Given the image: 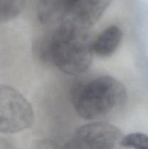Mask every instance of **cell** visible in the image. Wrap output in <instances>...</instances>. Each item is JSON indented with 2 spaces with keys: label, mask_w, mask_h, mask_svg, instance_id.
Masks as SVG:
<instances>
[{
  "label": "cell",
  "mask_w": 148,
  "mask_h": 149,
  "mask_svg": "<svg viewBox=\"0 0 148 149\" xmlns=\"http://www.w3.org/2000/svg\"><path fill=\"white\" fill-rule=\"evenodd\" d=\"M26 0H0V23L17 17L24 9Z\"/></svg>",
  "instance_id": "cell-6"
},
{
  "label": "cell",
  "mask_w": 148,
  "mask_h": 149,
  "mask_svg": "<svg viewBox=\"0 0 148 149\" xmlns=\"http://www.w3.org/2000/svg\"><path fill=\"white\" fill-rule=\"evenodd\" d=\"M126 91L110 76H102L85 83L74 84L71 97L78 116L87 120L107 116L124 106Z\"/></svg>",
  "instance_id": "cell-2"
},
{
  "label": "cell",
  "mask_w": 148,
  "mask_h": 149,
  "mask_svg": "<svg viewBox=\"0 0 148 149\" xmlns=\"http://www.w3.org/2000/svg\"><path fill=\"white\" fill-rule=\"evenodd\" d=\"M123 135L115 125L95 122L82 125L75 132L67 148L110 149L120 145Z\"/></svg>",
  "instance_id": "cell-4"
},
{
  "label": "cell",
  "mask_w": 148,
  "mask_h": 149,
  "mask_svg": "<svg viewBox=\"0 0 148 149\" xmlns=\"http://www.w3.org/2000/svg\"><path fill=\"white\" fill-rule=\"evenodd\" d=\"M120 146L125 148L148 149V135L140 132H134L123 136Z\"/></svg>",
  "instance_id": "cell-7"
},
{
  "label": "cell",
  "mask_w": 148,
  "mask_h": 149,
  "mask_svg": "<svg viewBox=\"0 0 148 149\" xmlns=\"http://www.w3.org/2000/svg\"><path fill=\"white\" fill-rule=\"evenodd\" d=\"M52 26L49 31L33 44L35 55L68 75L84 74L91 65L94 54L88 30L68 20Z\"/></svg>",
  "instance_id": "cell-1"
},
{
  "label": "cell",
  "mask_w": 148,
  "mask_h": 149,
  "mask_svg": "<svg viewBox=\"0 0 148 149\" xmlns=\"http://www.w3.org/2000/svg\"><path fill=\"white\" fill-rule=\"evenodd\" d=\"M55 1L57 2V4H59V7H60L61 10H62V14H63V19H64L65 18V15H66L67 11H68L69 7L74 2V1H76V0H55Z\"/></svg>",
  "instance_id": "cell-8"
},
{
  "label": "cell",
  "mask_w": 148,
  "mask_h": 149,
  "mask_svg": "<svg viewBox=\"0 0 148 149\" xmlns=\"http://www.w3.org/2000/svg\"><path fill=\"white\" fill-rule=\"evenodd\" d=\"M122 37L123 32L118 26H109L102 31L93 42L94 54L100 57L110 56L120 45Z\"/></svg>",
  "instance_id": "cell-5"
},
{
  "label": "cell",
  "mask_w": 148,
  "mask_h": 149,
  "mask_svg": "<svg viewBox=\"0 0 148 149\" xmlns=\"http://www.w3.org/2000/svg\"><path fill=\"white\" fill-rule=\"evenodd\" d=\"M34 120L33 107L19 91L0 84V132L13 134L26 130Z\"/></svg>",
  "instance_id": "cell-3"
}]
</instances>
